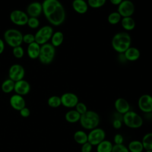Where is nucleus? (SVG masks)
Instances as JSON below:
<instances>
[{"instance_id":"nucleus-1","label":"nucleus","mask_w":152,"mask_h":152,"mask_svg":"<svg viewBox=\"0 0 152 152\" xmlns=\"http://www.w3.org/2000/svg\"><path fill=\"white\" fill-rule=\"evenodd\" d=\"M43 13L53 26H58L65 20V11L58 0H44L42 3Z\"/></svg>"},{"instance_id":"nucleus-2","label":"nucleus","mask_w":152,"mask_h":152,"mask_svg":"<svg viewBox=\"0 0 152 152\" xmlns=\"http://www.w3.org/2000/svg\"><path fill=\"white\" fill-rule=\"evenodd\" d=\"M131 38L127 32L117 33L112 39L113 49L119 53H124L131 46Z\"/></svg>"},{"instance_id":"nucleus-3","label":"nucleus","mask_w":152,"mask_h":152,"mask_svg":"<svg viewBox=\"0 0 152 152\" xmlns=\"http://www.w3.org/2000/svg\"><path fill=\"white\" fill-rule=\"evenodd\" d=\"M79 122L83 128L91 130L98 126L100 123V117L96 112L88 110L86 113L81 115Z\"/></svg>"},{"instance_id":"nucleus-4","label":"nucleus","mask_w":152,"mask_h":152,"mask_svg":"<svg viewBox=\"0 0 152 152\" xmlns=\"http://www.w3.org/2000/svg\"><path fill=\"white\" fill-rule=\"evenodd\" d=\"M55 56V48L51 43H46L40 46V50L38 58L42 64H50L53 61Z\"/></svg>"},{"instance_id":"nucleus-5","label":"nucleus","mask_w":152,"mask_h":152,"mask_svg":"<svg viewBox=\"0 0 152 152\" xmlns=\"http://www.w3.org/2000/svg\"><path fill=\"white\" fill-rule=\"evenodd\" d=\"M23 35L19 30L14 28L8 29L4 34L5 42L12 48L21 46L23 43Z\"/></svg>"},{"instance_id":"nucleus-6","label":"nucleus","mask_w":152,"mask_h":152,"mask_svg":"<svg viewBox=\"0 0 152 152\" xmlns=\"http://www.w3.org/2000/svg\"><path fill=\"white\" fill-rule=\"evenodd\" d=\"M122 120L124 124L130 128H138L143 124V120L141 116L132 110H129L124 114Z\"/></svg>"},{"instance_id":"nucleus-7","label":"nucleus","mask_w":152,"mask_h":152,"mask_svg":"<svg viewBox=\"0 0 152 152\" xmlns=\"http://www.w3.org/2000/svg\"><path fill=\"white\" fill-rule=\"evenodd\" d=\"M53 34V30L51 26H44L34 34L35 42L40 45H43L51 39Z\"/></svg>"},{"instance_id":"nucleus-8","label":"nucleus","mask_w":152,"mask_h":152,"mask_svg":"<svg viewBox=\"0 0 152 152\" xmlns=\"http://www.w3.org/2000/svg\"><path fill=\"white\" fill-rule=\"evenodd\" d=\"M106 133L104 131L100 128H96L90 130L88 134V142L93 146L97 145L100 142L105 140Z\"/></svg>"},{"instance_id":"nucleus-9","label":"nucleus","mask_w":152,"mask_h":152,"mask_svg":"<svg viewBox=\"0 0 152 152\" xmlns=\"http://www.w3.org/2000/svg\"><path fill=\"white\" fill-rule=\"evenodd\" d=\"M117 11L122 17H131L135 12V5L130 0H123L118 5Z\"/></svg>"},{"instance_id":"nucleus-10","label":"nucleus","mask_w":152,"mask_h":152,"mask_svg":"<svg viewBox=\"0 0 152 152\" xmlns=\"http://www.w3.org/2000/svg\"><path fill=\"white\" fill-rule=\"evenodd\" d=\"M28 18L27 13L18 10L12 11L10 15V18L12 23L18 26L27 24Z\"/></svg>"},{"instance_id":"nucleus-11","label":"nucleus","mask_w":152,"mask_h":152,"mask_svg":"<svg viewBox=\"0 0 152 152\" xmlns=\"http://www.w3.org/2000/svg\"><path fill=\"white\" fill-rule=\"evenodd\" d=\"M25 75V70L24 67L20 64H13L9 69L8 76L9 78L14 82L23 80Z\"/></svg>"},{"instance_id":"nucleus-12","label":"nucleus","mask_w":152,"mask_h":152,"mask_svg":"<svg viewBox=\"0 0 152 152\" xmlns=\"http://www.w3.org/2000/svg\"><path fill=\"white\" fill-rule=\"evenodd\" d=\"M138 106L144 113L152 112V96L148 94L141 96L138 100Z\"/></svg>"},{"instance_id":"nucleus-13","label":"nucleus","mask_w":152,"mask_h":152,"mask_svg":"<svg viewBox=\"0 0 152 152\" xmlns=\"http://www.w3.org/2000/svg\"><path fill=\"white\" fill-rule=\"evenodd\" d=\"M61 100L62 105L68 108L75 107L79 102L78 96L75 94L71 92L64 93L61 96Z\"/></svg>"},{"instance_id":"nucleus-14","label":"nucleus","mask_w":152,"mask_h":152,"mask_svg":"<svg viewBox=\"0 0 152 152\" xmlns=\"http://www.w3.org/2000/svg\"><path fill=\"white\" fill-rule=\"evenodd\" d=\"M26 11L29 17L37 18L43 12L42 4L39 2H33L27 6Z\"/></svg>"},{"instance_id":"nucleus-15","label":"nucleus","mask_w":152,"mask_h":152,"mask_svg":"<svg viewBox=\"0 0 152 152\" xmlns=\"http://www.w3.org/2000/svg\"><path fill=\"white\" fill-rule=\"evenodd\" d=\"M14 90L17 94L26 95L30 90V85L28 82L23 79L15 82Z\"/></svg>"},{"instance_id":"nucleus-16","label":"nucleus","mask_w":152,"mask_h":152,"mask_svg":"<svg viewBox=\"0 0 152 152\" xmlns=\"http://www.w3.org/2000/svg\"><path fill=\"white\" fill-rule=\"evenodd\" d=\"M10 103L14 109L18 111L26 107V102L22 96L17 94H15L10 97Z\"/></svg>"},{"instance_id":"nucleus-17","label":"nucleus","mask_w":152,"mask_h":152,"mask_svg":"<svg viewBox=\"0 0 152 152\" xmlns=\"http://www.w3.org/2000/svg\"><path fill=\"white\" fill-rule=\"evenodd\" d=\"M114 106L119 114H125L130 110V105L128 101L122 97L118 98L115 103Z\"/></svg>"},{"instance_id":"nucleus-18","label":"nucleus","mask_w":152,"mask_h":152,"mask_svg":"<svg viewBox=\"0 0 152 152\" xmlns=\"http://www.w3.org/2000/svg\"><path fill=\"white\" fill-rule=\"evenodd\" d=\"M72 7L74 10L80 14L86 13L88 9V4L84 0H74Z\"/></svg>"},{"instance_id":"nucleus-19","label":"nucleus","mask_w":152,"mask_h":152,"mask_svg":"<svg viewBox=\"0 0 152 152\" xmlns=\"http://www.w3.org/2000/svg\"><path fill=\"white\" fill-rule=\"evenodd\" d=\"M124 55L126 60L133 62L139 59L140 57V52L137 48L130 46L124 53Z\"/></svg>"},{"instance_id":"nucleus-20","label":"nucleus","mask_w":152,"mask_h":152,"mask_svg":"<svg viewBox=\"0 0 152 152\" xmlns=\"http://www.w3.org/2000/svg\"><path fill=\"white\" fill-rule=\"evenodd\" d=\"M40 50V45L36 42H33L28 45L27 52L30 58L32 59H37L39 57Z\"/></svg>"},{"instance_id":"nucleus-21","label":"nucleus","mask_w":152,"mask_h":152,"mask_svg":"<svg viewBox=\"0 0 152 152\" xmlns=\"http://www.w3.org/2000/svg\"><path fill=\"white\" fill-rule=\"evenodd\" d=\"M121 22L122 27L125 30L131 31L135 27V21L131 17H122Z\"/></svg>"},{"instance_id":"nucleus-22","label":"nucleus","mask_w":152,"mask_h":152,"mask_svg":"<svg viewBox=\"0 0 152 152\" xmlns=\"http://www.w3.org/2000/svg\"><path fill=\"white\" fill-rule=\"evenodd\" d=\"M81 115L75 109L68 111L65 115V120L69 123H76L80 121Z\"/></svg>"},{"instance_id":"nucleus-23","label":"nucleus","mask_w":152,"mask_h":152,"mask_svg":"<svg viewBox=\"0 0 152 152\" xmlns=\"http://www.w3.org/2000/svg\"><path fill=\"white\" fill-rule=\"evenodd\" d=\"M74 139L77 144L82 145L88 141V134L82 130H78L74 133Z\"/></svg>"},{"instance_id":"nucleus-24","label":"nucleus","mask_w":152,"mask_h":152,"mask_svg":"<svg viewBox=\"0 0 152 152\" xmlns=\"http://www.w3.org/2000/svg\"><path fill=\"white\" fill-rule=\"evenodd\" d=\"M64 34L61 31H56V32L53 33V34L52 36L51 39H50L51 44L55 48L58 47L60 45H61V44L62 43V42L64 41Z\"/></svg>"},{"instance_id":"nucleus-25","label":"nucleus","mask_w":152,"mask_h":152,"mask_svg":"<svg viewBox=\"0 0 152 152\" xmlns=\"http://www.w3.org/2000/svg\"><path fill=\"white\" fill-rule=\"evenodd\" d=\"M113 147L112 143L109 141L104 140L97 145V152H111Z\"/></svg>"},{"instance_id":"nucleus-26","label":"nucleus","mask_w":152,"mask_h":152,"mask_svg":"<svg viewBox=\"0 0 152 152\" xmlns=\"http://www.w3.org/2000/svg\"><path fill=\"white\" fill-rule=\"evenodd\" d=\"M129 152H142L144 150L142 142L139 140H133L129 142L128 146Z\"/></svg>"},{"instance_id":"nucleus-27","label":"nucleus","mask_w":152,"mask_h":152,"mask_svg":"<svg viewBox=\"0 0 152 152\" xmlns=\"http://www.w3.org/2000/svg\"><path fill=\"white\" fill-rule=\"evenodd\" d=\"M14 85L15 82L10 78H8L2 83L1 85V89L4 93H10L14 90Z\"/></svg>"},{"instance_id":"nucleus-28","label":"nucleus","mask_w":152,"mask_h":152,"mask_svg":"<svg viewBox=\"0 0 152 152\" xmlns=\"http://www.w3.org/2000/svg\"><path fill=\"white\" fill-rule=\"evenodd\" d=\"M141 142L143 145L144 149L145 150H152V132H148L145 134L144 135Z\"/></svg>"},{"instance_id":"nucleus-29","label":"nucleus","mask_w":152,"mask_h":152,"mask_svg":"<svg viewBox=\"0 0 152 152\" xmlns=\"http://www.w3.org/2000/svg\"><path fill=\"white\" fill-rule=\"evenodd\" d=\"M122 19V17L118 11L112 12L107 17L108 22L112 25H115L118 24Z\"/></svg>"},{"instance_id":"nucleus-30","label":"nucleus","mask_w":152,"mask_h":152,"mask_svg":"<svg viewBox=\"0 0 152 152\" xmlns=\"http://www.w3.org/2000/svg\"><path fill=\"white\" fill-rule=\"evenodd\" d=\"M48 104L51 107H58L62 104L61 97L58 96H52L50 97L48 100Z\"/></svg>"},{"instance_id":"nucleus-31","label":"nucleus","mask_w":152,"mask_h":152,"mask_svg":"<svg viewBox=\"0 0 152 152\" xmlns=\"http://www.w3.org/2000/svg\"><path fill=\"white\" fill-rule=\"evenodd\" d=\"M106 1V0H88L87 4L92 8H99L105 4Z\"/></svg>"},{"instance_id":"nucleus-32","label":"nucleus","mask_w":152,"mask_h":152,"mask_svg":"<svg viewBox=\"0 0 152 152\" xmlns=\"http://www.w3.org/2000/svg\"><path fill=\"white\" fill-rule=\"evenodd\" d=\"M27 24L31 28H36L39 26L40 22L36 17H29Z\"/></svg>"},{"instance_id":"nucleus-33","label":"nucleus","mask_w":152,"mask_h":152,"mask_svg":"<svg viewBox=\"0 0 152 152\" xmlns=\"http://www.w3.org/2000/svg\"><path fill=\"white\" fill-rule=\"evenodd\" d=\"M24 49L21 46H16L13 48L12 54L16 58H21L24 56Z\"/></svg>"},{"instance_id":"nucleus-34","label":"nucleus","mask_w":152,"mask_h":152,"mask_svg":"<svg viewBox=\"0 0 152 152\" xmlns=\"http://www.w3.org/2000/svg\"><path fill=\"white\" fill-rule=\"evenodd\" d=\"M111 152H129L128 148L123 144L113 145Z\"/></svg>"},{"instance_id":"nucleus-35","label":"nucleus","mask_w":152,"mask_h":152,"mask_svg":"<svg viewBox=\"0 0 152 152\" xmlns=\"http://www.w3.org/2000/svg\"><path fill=\"white\" fill-rule=\"evenodd\" d=\"M75 110L80 114L83 115L84 113H86L88 109L87 107V106L83 102H78L77 105L75 106Z\"/></svg>"},{"instance_id":"nucleus-36","label":"nucleus","mask_w":152,"mask_h":152,"mask_svg":"<svg viewBox=\"0 0 152 152\" xmlns=\"http://www.w3.org/2000/svg\"><path fill=\"white\" fill-rule=\"evenodd\" d=\"M24 42L25 43H27L28 45L34 42V35L31 33H27L23 36V42Z\"/></svg>"},{"instance_id":"nucleus-37","label":"nucleus","mask_w":152,"mask_h":152,"mask_svg":"<svg viewBox=\"0 0 152 152\" xmlns=\"http://www.w3.org/2000/svg\"><path fill=\"white\" fill-rule=\"evenodd\" d=\"M93 148V145L88 141L81 145V152H91Z\"/></svg>"},{"instance_id":"nucleus-38","label":"nucleus","mask_w":152,"mask_h":152,"mask_svg":"<svg viewBox=\"0 0 152 152\" xmlns=\"http://www.w3.org/2000/svg\"><path fill=\"white\" fill-rule=\"evenodd\" d=\"M115 144H122L124 142V137L120 134H116L113 138Z\"/></svg>"},{"instance_id":"nucleus-39","label":"nucleus","mask_w":152,"mask_h":152,"mask_svg":"<svg viewBox=\"0 0 152 152\" xmlns=\"http://www.w3.org/2000/svg\"><path fill=\"white\" fill-rule=\"evenodd\" d=\"M20 115L22 117L27 118V117L30 116V111L28 108H27L26 107H24V108H23L22 109H21L20 110Z\"/></svg>"},{"instance_id":"nucleus-40","label":"nucleus","mask_w":152,"mask_h":152,"mask_svg":"<svg viewBox=\"0 0 152 152\" xmlns=\"http://www.w3.org/2000/svg\"><path fill=\"white\" fill-rule=\"evenodd\" d=\"M122 121L119 119H115L112 122V126L116 129H120L122 127Z\"/></svg>"},{"instance_id":"nucleus-41","label":"nucleus","mask_w":152,"mask_h":152,"mask_svg":"<svg viewBox=\"0 0 152 152\" xmlns=\"http://www.w3.org/2000/svg\"><path fill=\"white\" fill-rule=\"evenodd\" d=\"M4 49H5L4 42L1 39H0V55L3 53Z\"/></svg>"},{"instance_id":"nucleus-42","label":"nucleus","mask_w":152,"mask_h":152,"mask_svg":"<svg viewBox=\"0 0 152 152\" xmlns=\"http://www.w3.org/2000/svg\"><path fill=\"white\" fill-rule=\"evenodd\" d=\"M110 3L114 5H119L123 0H109Z\"/></svg>"},{"instance_id":"nucleus-43","label":"nucleus","mask_w":152,"mask_h":152,"mask_svg":"<svg viewBox=\"0 0 152 152\" xmlns=\"http://www.w3.org/2000/svg\"><path fill=\"white\" fill-rule=\"evenodd\" d=\"M145 152H152V150H146Z\"/></svg>"}]
</instances>
